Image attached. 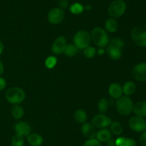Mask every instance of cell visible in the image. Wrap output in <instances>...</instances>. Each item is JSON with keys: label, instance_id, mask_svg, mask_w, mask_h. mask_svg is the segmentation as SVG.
Segmentation results:
<instances>
[{"label": "cell", "instance_id": "cell-1", "mask_svg": "<svg viewBox=\"0 0 146 146\" xmlns=\"http://www.w3.org/2000/svg\"><path fill=\"white\" fill-rule=\"evenodd\" d=\"M91 37L94 44L100 48L107 47L109 42L108 34L106 30L101 27H95L93 29L91 33Z\"/></svg>", "mask_w": 146, "mask_h": 146}, {"label": "cell", "instance_id": "cell-2", "mask_svg": "<svg viewBox=\"0 0 146 146\" xmlns=\"http://www.w3.org/2000/svg\"><path fill=\"white\" fill-rule=\"evenodd\" d=\"M133 102L128 96H121L115 102L116 110L120 115L128 116L131 114L133 109Z\"/></svg>", "mask_w": 146, "mask_h": 146}, {"label": "cell", "instance_id": "cell-3", "mask_svg": "<svg viewBox=\"0 0 146 146\" xmlns=\"http://www.w3.org/2000/svg\"><path fill=\"white\" fill-rule=\"evenodd\" d=\"M25 92L17 87L9 88L5 92V97L7 101L13 104H19L25 99Z\"/></svg>", "mask_w": 146, "mask_h": 146}, {"label": "cell", "instance_id": "cell-4", "mask_svg": "<svg viewBox=\"0 0 146 146\" xmlns=\"http://www.w3.org/2000/svg\"><path fill=\"white\" fill-rule=\"evenodd\" d=\"M73 40L74 44L77 48L84 50L91 44V34L86 30H80L76 33Z\"/></svg>", "mask_w": 146, "mask_h": 146}, {"label": "cell", "instance_id": "cell-5", "mask_svg": "<svg viewBox=\"0 0 146 146\" xmlns=\"http://www.w3.org/2000/svg\"><path fill=\"white\" fill-rule=\"evenodd\" d=\"M126 10V4L123 0H114L108 7V14L114 19L122 17Z\"/></svg>", "mask_w": 146, "mask_h": 146}, {"label": "cell", "instance_id": "cell-6", "mask_svg": "<svg viewBox=\"0 0 146 146\" xmlns=\"http://www.w3.org/2000/svg\"><path fill=\"white\" fill-rule=\"evenodd\" d=\"M131 37L136 45L146 47V30L139 27H133L131 31Z\"/></svg>", "mask_w": 146, "mask_h": 146}, {"label": "cell", "instance_id": "cell-7", "mask_svg": "<svg viewBox=\"0 0 146 146\" xmlns=\"http://www.w3.org/2000/svg\"><path fill=\"white\" fill-rule=\"evenodd\" d=\"M129 127L135 133H142L146 130V121L143 117L133 116L128 121Z\"/></svg>", "mask_w": 146, "mask_h": 146}, {"label": "cell", "instance_id": "cell-8", "mask_svg": "<svg viewBox=\"0 0 146 146\" xmlns=\"http://www.w3.org/2000/svg\"><path fill=\"white\" fill-rule=\"evenodd\" d=\"M112 123L111 117L107 116L105 114H98L97 115L94 116L91 120V124L96 128L103 129L106 128Z\"/></svg>", "mask_w": 146, "mask_h": 146}, {"label": "cell", "instance_id": "cell-9", "mask_svg": "<svg viewBox=\"0 0 146 146\" xmlns=\"http://www.w3.org/2000/svg\"><path fill=\"white\" fill-rule=\"evenodd\" d=\"M132 75L137 81L146 82V63L141 62L136 64L132 70Z\"/></svg>", "mask_w": 146, "mask_h": 146}, {"label": "cell", "instance_id": "cell-10", "mask_svg": "<svg viewBox=\"0 0 146 146\" xmlns=\"http://www.w3.org/2000/svg\"><path fill=\"white\" fill-rule=\"evenodd\" d=\"M64 19V11L58 7L52 9L48 14V20L51 24H60Z\"/></svg>", "mask_w": 146, "mask_h": 146}, {"label": "cell", "instance_id": "cell-11", "mask_svg": "<svg viewBox=\"0 0 146 146\" xmlns=\"http://www.w3.org/2000/svg\"><path fill=\"white\" fill-rule=\"evenodd\" d=\"M66 44L67 43L66 37L64 36H59L56 39L55 41L52 44L51 52L56 55L62 54V53H64Z\"/></svg>", "mask_w": 146, "mask_h": 146}, {"label": "cell", "instance_id": "cell-12", "mask_svg": "<svg viewBox=\"0 0 146 146\" xmlns=\"http://www.w3.org/2000/svg\"><path fill=\"white\" fill-rule=\"evenodd\" d=\"M14 130L16 132V134L20 135L23 137H27L29 135L31 134V127L27 122L20 121L15 124Z\"/></svg>", "mask_w": 146, "mask_h": 146}, {"label": "cell", "instance_id": "cell-13", "mask_svg": "<svg viewBox=\"0 0 146 146\" xmlns=\"http://www.w3.org/2000/svg\"><path fill=\"white\" fill-rule=\"evenodd\" d=\"M81 132L83 135L88 139L95 138L97 133L96 127L92 124L88 123H83L81 126Z\"/></svg>", "mask_w": 146, "mask_h": 146}, {"label": "cell", "instance_id": "cell-14", "mask_svg": "<svg viewBox=\"0 0 146 146\" xmlns=\"http://www.w3.org/2000/svg\"><path fill=\"white\" fill-rule=\"evenodd\" d=\"M106 52L110 58L113 60H118L122 56V50L112 44L107 45Z\"/></svg>", "mask_w": 146, "mask_h": 146}, {"label": "cell", "instance_id": "cell-15", "mask_svg": "<svg viewBox=\"0 0 146 146\" xmlns=\"http://www.w3.org/2000/svg\"><path fill=\"white\" fill-rule=\"evenodd\" d=\"M108 93L113 98L118 99L121 96H123V94L122 86L119 83H112L108 87Z\"/></svg>", "mask_w": 146, "mask_h": 146}, {"label": "cell", "instance_id": "cell-16", "mask_svg": "<svg viewBox=\"0 0 146 146\" xmlns=\"http://www.w3.org/2000/svg\"><path fill=\"white\" fill-rule=\"evenodd\" d=\"M133 112L136 116L146 117V101H139L133 105Z\"/></svg>", "mask_w": 146, "mask_h": 146}, {"label": "cell", "instance_id": "cell-17", "mask_svg": "<svg viewBox=\"0 0 146 146\" xmlns=\"http://www.w3.org/2000/svg\"><path fill=\"white\" fill-rule=\"evenodd\" d=\"M112 137V133L109 130L106 128L101 129L96 133V138L100 142V143H106L108 140Z\"/></svg>", "mask_w": 146, "mask_h": 146}, {"label": "cell", "instance_id": "cell-18", "mask_svg": "<svg viewBox=\"0 0 146 146\" xmlns=\"http://www.w3.org/2000/svg\"><path fill=\"white\" fill-rule=\"evenodd\" d=\"M27 141L31 146H41L44 142V138L37 133H31L27 136Z\"/></svg>", "mask_w": 146, "mask_h": 146}, {"label": "cell", "instance_id": "cell-19", "mask_svg": "<svg viewBox=\"0 0 146 146\" xmlns=\"http://www.w3.org/2000/svg\"><path fill=\"white\" fill-rule=\"evenodd\" d=\"M122 88L123 93L125 96H131L135 93V90H136V85L133 82L128 81L124 83Z\"/></svg>", "mask_w": 146, "mask_h": 146}, {"label": "cell", "instance_id": "cell-20", "mask_svg": "<svg viewBox=\"0 0 146 146\" xmlns=\"http://www.w3.org/2000/svg\"><path fill=\"white\" fill-rule=\"evenodd\" d=\"M115 146H136V141L130 137H120L115 140Z\"/></svg>", "mask_w": 146, "mask_h": 146}, {"label": "cell", "instance_id": "cell-21", "mask_svg": "<svg viewBox=\"0 0 146 146\" xmlns=\"http://www.w3.org/2000/svg\"><path fill=\"white\" fill-rule=\"evenodd\" d=\"M105 28L106 31H108V32H115L118 28V21H117L115 19L112 18V17L108 19L105 22Z\"/></svg>", "mask_w": 146, "mask_h": 146}, {"label": "cell", "instance_id": "cell-22", "mask_svg": "<svg viewBox=\"0 0 146 146\" xmlns=\"http://www.w3.org/2000/svg\"><path fill=\"white\" fill-rule=\"evenodd\" d=\"M24 114V110L21 106H20L19 104H14L11 107V115L16 120L21 118Z\"/></svg>", "mask_w": 146, "mask_h": 146}, {"label": "cell", "instance_id": "cell-23", "mask_svg": "<svg viewBox=\"0 0 146 146\" xmlns=\"http://www.w3.org/2000/svg\"><path fill=\"white\" fill-rule=\"evenodd\" d=\"M74 117H75V120H76L77 123H84L86 122L87 120V115L86 113V112L84 110H77L74 113Z\"/></svg>", "mask_w": 146, "mask_h": 146}, {"label": "cell", "instance_id": "cell-24", "mask_svg": "<svg viewBox=\"0 0 146 146\" xmlns=\"http://www.w3.org/2000/svg\"><path fill=\"white\" fill-rule=\"evenodd\" d=\"M78 52V48L76 47L74 44H68L66 46V48L64 50V54L67 57H74Z\"/></svg>", "mask_w": 146, "mask_h": 146}, {"label": "cell", "instance_id": "cell-25", "mask_svg": "<svg viewBox=\"0 0 146 146\" xmlns=\"http://www.w3.org/2000/svg\"><path fill=\"white\" fill-rule=\"evenodd\" d=\"M110 125H111V132L113 134L115 135H119L123 133V127L121 123L118 122H113Z\"/></svg>", "mask_w": 146, "mask_h": 146}, {"label": "cell", "instance_id": "cell-26", "mask_svg": "<svg viewBox=\"0 0 146 146\" xmlns=\"http://www.w3.org/2000/svg\"><path fill=\"white\" fill-rule=\"evenodd\" d=\"M70 11L74 14H80L84 11V7L81 4V3L76 2L71 5L69 8Z\"/></svg>", "mask_w": 146, "mask_h": 146}, {"label": "cell", "instance_id": "cell-27", "mask_svg": "<svg viewBox=\"0 0 146 146\" xmlns=\"http://www.w3.org/2000/svg\"><path fill=\"white\" fill-rule=\"evenodd\" d=\"M109 107V103L106 98H101L98 103V109L99 112L102 114H104L108 110Z\"/></svg>", "mask_w": 146, "mask_h": 146}, {"label": "cell", "instance_id": "cell-28", "mask_svg": "<svg viewBox=\"0 0 146 146\" xmlns=\"http://www.w3.org/2000/svg\"><path fill=\"white\" fill-rule=\"evenodd\" d=\"M24 137L20 135L15 134L11 140V145L12 146H24Z\"/></svg>", "mask_w": 146, "mask_h": 146}, {"label": "cell", "instance_id": "cell-29", "mask_svg": "<svg viewBox=\"0 0 146 146\" xmlns=\"http://www.w3.org/2000/svg\"><path fill=\"white\" fill-rule=\"evenodd\" d=\"M84 56L87 58H93V57H95L96 54V50L95 47H91V46H88L87 47H86L85 49H84Z\"/></svg>", "mask_w": 146, "mask_h": 146}, {"label": "cell", "instance_id": "cell-30", "mask_svg": "<svg viewBox=\"0 0 146 146\" xmlns=\"http://www.w3.org/2000/svg\"><path fill=\"white\" fill-rule=\"evenodd\" d=\"M57 62L56 57L54 56H50V57H47L46 60L45 61V65L47 68L52 69L55 67Z\"/></svg>", "mask_w": 146, "mask_h": 146}, {"label": "cell", "instance_id": "cell-31", "mask_svg": "<svg viewBox=\"0 0 146 146\" xmlns=\"http://www.w3.org/2000/svg\"><path fill=\"white\" fill-rule=\"evenodd\" d=\"M108 44L115 46V47H118V48L121 49V50L123 48L124 45H125L124 41L122 40V39H121V38H113V39H112L111 40H110L109 42H108Z\"/></svg>", "mask_w": 146, "mask_h": 146}, {"label": "cell", "instance_id": "cell-32", "mask_svg": "<svg viewBox=\"0 0 146 146\" xmlns=\"http://www.w3.org/2000/svg\"><path fill=\"white\" fill-rule=\"evenodd\" d=\"M83 146H102L101 143L97 140L96 138H91L88 139L84 143V145Z\"/></svg>", "mask_w": 146, "mask_h": 146}, {"label": "cell", "instance_id": "cell-33", "mask_svg": "<svg viewBox=\"0 0 146 146\" xmlns=\"http://www.w3.org/2000/svg\"><path fill=\"white\" fill-rule=\"evenodd\" d=\"M139 143L142 146H146V130L141 133L139 137Z\"/></svg>", "mask_w": 146, "mask_h": 146}, {"label": "cell", "instance_id": "cell-34", "mask_svg": "<svg viewBox=\"0 0 146 146\" xmlns=\"http://www.w3.org/2000/svg\"><path fill=\"white\" fill-rule=\"evenodd\" d=\"M58 8L61 9H65L68 8V0H60L58 1Z\"/></svg>", "mask_w": 146, "mask_h": 146}, {"label": "cell", "instance_id": "cell-35", "mask_svg": "<svg viewBox=\"0 0 146 146\" xmlns=\"http://www.w3.org/2000/svg\"><path fill=\"white\" fill-rule=\"evenodd\" d=\"M7 86V81L4 77H1L0 76V91L4 90Z\"/></svg>", "mask_w": 146, "mask_h": 146}, {"label": "cell", "instance_id": "cell-36", "mask_svg": "<svg viewBox=\"0 0 146 146\" xmlns=\"http://www.w3.org/2000/svg\"><path fill=\"white\" fill-rule=\"evenodd\" d=\"M107 145L108 146H115V140H113V139H110L109 140L106 142Z\"/></svg>", "mask_w": 146, "mask_h": 146}, {"label": "cell", "instance_id": "cell-37", "mask_svg": "<svg viewBox=\"0 0 146 146\" xmlns=\"http://www.w3.org/2000/svg\"><path fill=\"white\" fill-rule=\"evenodd\" d=\"M4 71V64L3 63L0 61V76L3 74Z\"/></svg>", "mask_w": 146, "mask_h": 146}, {"label": "cell", "instance_id": "cell-38", "mask_svg": "<svg viewBox=\"0 0 146 146\" xmlns=\"http://www.w3.org/2000/svg\"><path fill=\"white\" fill-rule=\"evenodd\" d=\"M96 53L99 55H103L105 53V50L104 48H100L99 50H98V51H96Z\"/></svg>", "mask_w": 146, "mask_h": 146}, {"label": "cell", "instance_id": "cell-39", "mask_svg": "<svg viewBox=\"0 0 146 146\" xmlns=\"http://www.w3.org/2000/svg\"><path fill=\"white\" fill-rule=\"evenodd\" d=\"M4 44H3L2 42L0 40V55H1V53L3 52V51H4Z\"/></svg>", "mask_w": 146, "mask_h": 146}, {"label": "cell", "instance_id": "cell-40", "mask_svg": "<svg viewBox=\"0 0 146 146\" xmlns=\"http://www.w3.org/2000/svg\"><path fill=\"white\" fill-rule=\"evenodd\" d=\"M84 9L86 10H90L91 9V5H87L86 7H84Z\"/></svg>", "mask_w": 146, "mask_h": 146}, {"label": "cell", "instance_id": "cell-41", "mask_svg": "<svg viewBox=\"0 0 146 146\" xmlns=\"http://www.w3.org/2000/svg\"><path fill=\"white\" fill-rule=\"evenodd\" d=\"M145 30H146V21H145Z\"/></svg>", "mask_w": 146, "mask_h": 146}]
</instances>
